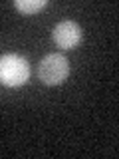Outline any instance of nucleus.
<instances>
[{
    "instance_id": "nucleus-3",
    "label": "nucleus",
    "mask_w": 119,
    "mask_h": 159,
    "mask_svg": "<svg viewBox=\"0 0 119 159\" xmlns=\"http://www.w3.org/2000/svg\"><path fill=\"white\" fill-rule=\"evenodd\" d=\"M52 36H54V42H56L60 48L72 50L82 42L83 34H82V28H79L77 22H73V20H62V22L56 24Z\"/></svg>"
},
{
    "instance_id": "nucleus-1",
    "label": "nucleus",
    "mask_w": 119,
    "mask_h": 159,
    "mask_svg": "<svg viewBox=\"0 0 119 159\" xmlns=\"http://www.w3.org/2000/svg\"><path fill=\"white\" fill-rule=\"evenodd\" d=\"M30 78V66L20 54H4L0 58V82L8 88L24 86Z\"/></svg>"
},
{
    "instance_id": "nucleus-4",
    "label": "nucleus",
    "mask_w": 119,
    "mask_h": 159,
    "mask_svg": "<svg viewBox=\"0 0 119 159\" xmlns=\"http://www.w3.org/2000/svg\"><path fill=\"white\" fill-rule=\"evenodd\" d=\"M46 4H48L46 0H16V2H14V8L22 14H36L46 6Z\"/></svg>"
},
{
    "instance_id": "nucleus-2",
    "label": "nucleus",
    "mask_w": 119,
    "mask_h": 159,
    "mask_svg": "<svg viewBox=\"0 0 119 159\" xmlns=\"http://www.w3.org/2000/svg\"><path fill=\"white\" fill-rule=\"evenodd\" d=\"M69 76V62L64 54H48L38 64V78L46 86H58Z\"/></svg>"
}]
</instances>
